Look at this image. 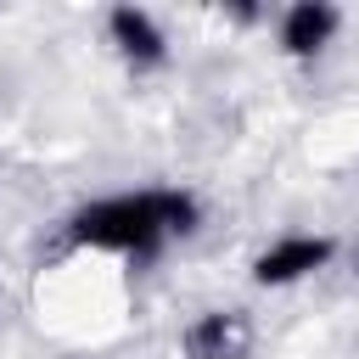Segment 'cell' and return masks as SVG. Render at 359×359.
<instances>
[{
    "instance_id": "cell-1",
    "label": "cell",
    "mask_w": 359,
    "mask_h": 359,
    "mask_svg": "<svg viewBox=\"0 0 359 359\" xmlns=\"http://www.w3.org/2000/svg\"><path fill=\"white\" fill-rule=\"evenodd\" d=\"M185 230H196V196H185V191L112 196V202H95L73 219V241L112 247L129 258H151L168 236H185Z\"/></svg>"
},
{
    "instance_id": "cell-2",
    "label": "cell",
    "mask_w": 359,
    "mask_h": 359,
    "mask_svg": "<svg viewBox=\"0 0 359 359\" xmlns=\"http://www.w3.org/2000/svg\"><path fill=\"white\" fill-rule=\"evenodd\" d=\"M247 348H252V325L230 309H219V314H202L196 325H191V337H185V353L191 359H247Z\"/></svg>"
},
{
    "instance_id": "cell-3",
    "label": "cell",
    "mask_w": 359,
    "mask_h": 359,
    "mask_svg": "<svg viewBox=\"0 0 359 359\" xmlns=\"http://www.w3.org/2000/svg\"><path fill=\"white\" fill-rule=\"evenodd\" d=\"M325 258H331V241H325V236H292V241L269 247V252L252 264V275H258L264 286H286V280H303L309 269H320Z\"/></svg>"
},
{
    "instance_id": "cell-4",
    "label": "cell",
    "mask_w": 359,
    "mask_h": 359,
    "mask_svg": "<svg viewBox=\"0 0 359 359\" xmlns=\"http://www.w3.org/2000/svg\"><path fill=\"white\" fill-rule=\"evenodd\" d=\"M331 34H337V6H325V0H297L280 22V45L292 56H314Z\"/></svg>"
},
{
    "instance_id": "cell-5",
    "label": "cell",
    "mask_w": 359,
    "mask_h": 359,
    "mask_svg": "<svg viewBox=\"0 0 359 359\" xmlns=\"http://www.w3.org/2000/svg\"><path fill=\"white\" fill-rule=\"evenodd\" d=\"M112 45L129 56V62H163V34H157V22L146 17V11H135V6H118L112 11Z\"/></svg>"
}]
</instances>
